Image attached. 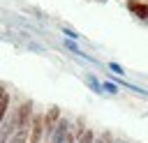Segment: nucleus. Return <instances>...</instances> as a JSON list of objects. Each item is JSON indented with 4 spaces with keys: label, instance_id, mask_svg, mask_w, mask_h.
<instances>
[{
    "label": "nucleus",
    "instance_id": "obj_16",
    "mask_svg": "<svg viewBox=\"0 0 148 143\" xmlns=\"http://www.w3.org/2000/svg\"><path fill=\"white\" fill-rule=\"evenodd\" d=\"M7 90H5V85H0V99H2V95H5Z\"/></svg>",
    "mask_w": 148,
    "mask_h": 143
},
{
    "label": "nucleus",
    "instance_id": "obj_15",
    "mask_svg": "<svg viewBox=\"0 0 148 143\" xmlns=\"http://www.w3.org/2000/svg\"><path fill=\"white\" fill-rule=\"evenodd\" d=\"M62 32H65V35H67V39H74V42H76V39H79V37H81V35H79V32H76V30H72V28H62Z\"/></svg>",
    "mask_w": 148,
    "mask_h": 143
},
{
    "label": "nucleus",
    "instance_id": "obj_12",
    "mask_svg": "<svg viewBox=\"0 0 148 143\" xmlns=\"http://www.w3.org/2000/svg\"><path fill=\"white\" fill-rule=\"evenodd\" d=\"M7 108H9V95L5 92L2 99H0V125L5 122V115H7Z\"/></svg>",
    "mask_w": 148,
    "mask_h": 143
},
{
    "label": "nucleus",
    "instance_id": "obj_9",
    "mask_svg": "<svg viewBox=\"0 0 148 143\" xmlns=\"http://www.w3.org/2000/svg\"><path fill=\"white\" fill-rule=\"evenodd\" d=\"M102 92H109V95H118L120 92V85L116 81H102Z\"/></svg>",
    "mask_w": 148,
    "mask_h": 143
},
{
    "label": "nucleus",
    "instance_id": "obj_7",
    "mask_svg": "<svg viewBox=\"0 0 148 143\" xmlns=\"http://www.w3.org/2000/svg\"><path fill=\"white\" fill-rule=\"evenodd\" d=\"M28 131H30V125H28V127H18V129H14V134L9 136L7 143H28Z\"/></svg>",
    "mask_w": 148,
    "mask_h": 143
},
{
    "label": "nucleus",
    "instance_id": "obj_2",
    "mask_svg": "<svg viewBox=\"0 0 148 143\" xmlns=\"http://www.w3.org/2000/svg\"><path fill=\"white\" fill-rule=\"evenodd\" d=\"M69 129H72V122H69L67 118H60V120H58V125H56V129H53V131H51V136H49V143H65V138H67Z\"/></svg>",
    "mask_w": 148,
    "mask_h": 143
},
{
    "label": "nucleus",
    "instance_id": "obj_6",
    "mask_svg": "<svg viewBox=\"0 0 148 143\" xmlns=\"http://www.w3.org/2000/svg\"><path fill=\"white\" fill-rule=\"evenodd\" d=\"M14 129H16V122H14V115H12L7 122H2V125H0V143H7V141H9V136L14 134Z\"/></svg>",
    "mask_w": 148,
    "mask_h": 143
},
{
    "label": "nucleus",
    "instance_id": "obj_3",
    "mask_svg": "<svg viewBox=\"0 0 148 143\" xmlns=\"http://www.w3.org/2000/svg\"><path fill=\"white\" fill-rule=\"evenodd\" d=\"M30 118H32V101H23L18 106V111L14 113V122H16V129L18 127H28L30 125Z\"/></svg>",
    "mask_w": 148,
    "mask_h": 143
},
{
    "label": "nucleus",
    "instance_id": "obj_10",
    "mask_svg": "<svg viewBox=\"0 0 148 143\" xmlns=\"http://www.w3.org/2000/svg\"><path fill=\"white\" fill-rule=\"evenodd\" d=\"M86 83L90 85V90H92V92L102 95V83H99V81H97V78H95L92 74H86Z\"/></svg>",
    "mask_w": 148,
    "mask_h": 143
},
{
    "label": "nucleus",
    "instance_id": "obj_11",
    "mask_svg": "<svg viewBox=\"0 0 148 143\" xmlns=\"http://www.w3.org/2000/svg\"><path fill=\"white\" fill-rule=\"evenodd\" d=\"M65 48H67L69 53H74V55H83V58H88V55L76 46V42H74V39H65Z\"/></svg>",
    "mask_w": 148,
    "mask_h": 143
},
{
    "label": "nucleus",
    "instance_id": "obj_8",
    "mask_svg": "<svg viewBox=\"0 0 148 143\" xmlns=\"http://www.w3.org/2000/svg\"><path fill=\"white\" fill-rule=\"evenodd\" d=\"M95 136H97V134H95L92 129L86 127L81 134H76V143H95Z\"/></svg>",
    "mask_w": 148,
    "mask_h": 143
},
{
    "label": "nucleus",
    "instance_id": "obj_5",
    "mask_svg": "<svg viewBox=\"0 0 148 143\" xmlns=\"http://www.w3.org/2000/svg\"><path fill=\"white\" fill-rule=\"evenodd\" d=\"M127 9H130L136 18H141V21L148 18V2H141V0H127Z\"/></svg>",
    "mask_w": 148,
    "mask_h": 143
},
{
    "label": "nucleus",
    "instance_id": "obj_1",
    "mask_svg": "<svg viewBox=\"0 0 148 143\" xmlns=\"http://www.w3.org/2000/svg\"><path fill=\"white\" fill-rule=\"evenodd\" d=\"M42 138H44V115L32 113L30 131H28V143H42Z\"/></svg>",
    "mask_w": 148,
    "mask_h": 143
},
{
    "label": "nucleus",
    "instance_id": "obj_17",
    "mask_svg": "<svg viewBox=\"0 0 148 143\" xmlns=\"http://www.w3.org/2000/svg\"><path fill=\"white\" fill-rule=\"evenodd\" d=\"M113 143H125V141H113Z\"/></svg>",
    "mask_w": 148,
    "mask_h": 143
},
{
    "label": "nucleus",
    "instance_id": "obj_13",
    "mask_svg": "<svg viewBox=\"0 0 148 143\" xmlns=\"http://www.w3.org/2000/svg\"><path fill=\"white\" fill-rule=\"evenodd\" d=\"M95 143H113V136H111L109 131H104V134L95 136Z\"/></svg>",
    "mask_w": 148,
    "mask_h": 143
},
{
    "label": "nucleus",
    "instance_id": "obj_14",
    "mask_svg": "<svg viewBox=\"0 0 148 143\" xmlns=\"http://www.w3.org/2000/svg\"><path fill=\"white\" fill-rule=\"evenodd\" d=\"M109 69H111L113 74H120V76L125 74V67H123V65H118V62H109Z\"/></svg>",
    "mask_w": 148,
    "mask_h": 143
},
{
    "label": "nucleus",
    "instance_id": "obj_4",
    "mask_svg": "<svg viewBox=\"0 0 148 143\" xmlns=\"http://www.w3.org/2000/svg\"><path fill=\"white\" fill-rule=\"evenodd\" d=\"M60 118H62V115H60V108H58V106H51V108L44 113V136H46V138L51 136V131L56 129V125H58Z\"/></svg>",
    "mask_w": 148,
    "mask_h": 143
}]
</instances>
